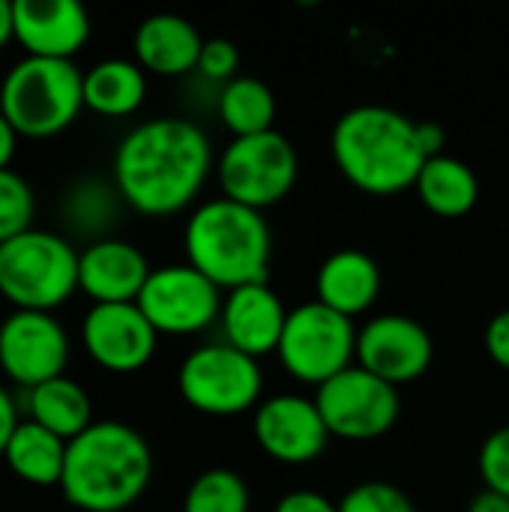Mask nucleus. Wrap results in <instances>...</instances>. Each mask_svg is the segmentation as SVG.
I'll return each instance as SVG.
<instances>
[{
	"instance_id": "obj_26",
	"label": "nucleus",
	"mask_w": 509,
	"mask_h": 512,
	"mask_svg": "<svg viewBox=\"0 0 509 512\" xmlns=\"http://www.w3.org/2000/svg\"><path fill=\"white\" fill-rule=\"evenodd\" d=\"M249 504V486L237 471L210 468L189 483L183 512H249Z\"/></svg>"
},
{
	"instance_id": "obj_2",
	"label": "nucleus",
	"mask_w": 509,
	"mask_h": 512,
	"mask_svg": "<svg viewBox=\"0 0 509 512\" xmlns=\"http://www.w3.org/2000/svg\"><path fill=\"white\" fill-rule=\"evenodd\" d=\"M153 477L147 438L117 420H99L66 444L60 492L81 512H123L141 501Z\"/></svg>"
},
{
	"instance_id": "obj_30",
	"label": "nucleus",
	"mask_w": 509,
	"mask_h": 512,
	"mask_svg": "<svg viewBox=\"0 0 509 512\" xmlns=\"http://www.w3.org/2000/svg\"><path fill=\"white\" fill-rule=\"evenodd\" d=\"M477 468L483 477V486L509 498V426L495 429L477 456Z\"/></svg>"
},
{
	"instance_id": "obj_8",
	"label": "nucleus",
	"mask_w": 509,
	"mask_h": 512,
	"mask_svg": "<svg viewBox=\"0 0 509 512\" xmlns=\"http://www.w3.org/2000/svg\"><path fill=\"white\" fill-rule=\"evenodd\" d=\"M276 357L291 378L318 390L357 363V327L351 318L309 300L288 312Z\"/></svg>"
},
{
	"instance_id": "obj_7",
	"label": "nucleus",
	"mask_w": 509,
	"mask_h": 512,
	"mask_svg": "<svg viewBox=\"0 0 509 512\" xmlns=\"http://www.w3.org/2000/svg\"><path fill=\"white\" fill-rule=\"evenodd\" d=\"M183 402L204 417H240L264 399L261 363L228 342H210L186 354L177 372Z\"/></svg>"
},
{
	"instance_id": "obj_23",
	"label": "nucleus",
	"mask_w": 509,
	"mask_h": 512,
	"mask_svg": "<svg viewBox=\"0 0 509 512\" xmlns=\"http://www.w3.org/2000/svg\"><path fill=\"white\" fill-rule=\"evenodd\" d=\"M27 420L63 438L66 444L96 423L87 390L66 375L27 390Z\"/></svg>"
},
{
	"instance_id": "obj_38",
	"label": "nucleus",
	"mask_w": 509,
	"mask_h": 512,
	"mask_svg": "<svg viewBox=\"0 0 509 512\" xmlns=\"http://www.w3.org/2000/svg\"><path fill=\"white\" fill-rule=\"evenodd\" d=\"M15 39V15H12V3L0 0V51Z\"/></svg>"
},
{
	"instance_id": "obj_6",
	"label": "nucleus",
	"mask_w": 509,
	"mask_h": 512,
	"mask_svg": "<svg viewBox=\"0 0 509 512\" xmlns=\"http://www.w3.org/2000/svg\"><path fill=\"white\" fill-rule=\"evenodd\" d=\"M78 291V252L54 231L30 228L0 243V297L15 312H54Z\"/></svg>"
},
{
	"instance_id": "obj_3",
	"label": "nucleus",
	"mask_w": 509,
	"mask_h": 512,
	"mask_svg": "<svg viewBox=\"0 0 509 512\" xmlns=\"http://www.w3.org/2000/svg\"><path fill=\"white\" fill-rule=\"evenodd\" d=\"M339 174L360 192L387 198L414 189L426 156L417 141V120L387 105L345 111L330 135Z\"/></svg>"
},
{
	"instance_id": "obj_18",
	"label": "nucleus",
	"mask_w": 509,
	"mask_h": 512,
	"mask_svg": "<svg viewBox=\"0 0 509 512\" xmlns=\"http://www.w3.org/2000/svg\"><path fill=\"white\" fill-rule=\"evenodd\" d=\"M285 324H288V309L267 282L225 291L219 327L225 336L222 342H228L231 348L255 360L276 354Z\"/></svg>"
},
{
	"instance_id": "obj_31",
	"label": "nucleus",
	"mask_w": 509,
	"mask_h": 512,
	"mask_svg": "<svg viewBox=\"0 0 509 512\" xmlns=\"http://www.w3.org/2000/svg\"><path fill=\"white\" fill-rule=\"evenodd\" d=\"M237 69H240V48L231 42V39H222V36H213V39H204V48H201V57H198V75L207 78V81H216V84H228L237 78Z\"/></svg>"
},
{
	"instance_id": "obj_24",
	"label": "nucleus",
	"mask_w": 509,
	"mask_h": 512,
	"mask_svg": "<svg viewBox=\"0 0 509 512\" xmlns=\"http://www.w3.org/2000/svg\"><path fill=\"white\" fill-rule=\"evenodd\" d=\"M6 468L27 486L51 489L63 480L66 465V441L36 426L33 420H21L15 435L9 438L3 456Z\"/></svg>"
},
{
	"instance_id": "obj_16",
	"label": "nucleus",
	"mask_w": 509,
	"mask_h": 512,
	"mask_svg": "<svg viewBox=\"0 0 509 512\" xmlns=\"http://www.w3.org/2000/svg\"><path fill=\"white\" fill-rule=\"evenodd\" d=\"M15 42L24 57L72 60L90 39V15L78 0H15Z\"/></svg>"
},
{
	"instance_id": "obj_21",
	"label": "nucleus",
	"mask_w": 509,
	"mask_h": 512,
	"mask_svg": "<svg viewBox=\"0 0 509 512\" xmlns=\"http://www.w3.org/2000/svg\"><path fill=\"white\" fill-rule=\"evenodd\" d=\"M414 192L420 195L423 207L432 216L462 219L480 201V180L468 162L444 153V156L426 159V165L420 168V177L414 183Z\"/></svg>"
},
{
	"instance_id": "obj_4",
	"label": "nucleus",
	"mask_w": 509,
	"mask_h": 512,
	"mask_svg": "<svg viewBox=\"0 0 509 512\" xmlns=\"http://www.w3.org/2000/svg\"><path fill=\"white\" fill-rule=\"evenodd\" d=\"M186 264L204 273L219 291L267 282L273 234L264 213L225 195L192 210L183 228Z\"/></svg>"
},
{
	"instance_id": "obj_28",
	"label": "nucleus",
	"mask_w": 509,
	"mask_h": 512,
	"mask_svg": "<svg viewBox=\"0 0 509 512\" xmlns=\"http://www.w3.org/2000/svg\"><path fill=\"white\" fill-rule=\"evenodd\" d=\"M33 216H36V195L30 183L12 168L0 171V243L30 231Z\"/></svg>"
},
{
	"instance_id": "obj_32",
	"label": "nucleus",
	"mask_w": 509,
	"mask_h": 512,
	"mask_svg": "<svg viewBox=\"0 0 509 512\" xmlns=\"http://www.w3.org/2000/svg\"><path fill=\"white\" fill-rule=\"evenodd\" d=\"M273 512H339V504L330 501L327 495L321 492H312V489H297V492H288L276 501Z\"/></svg>"
},
{
	"instance_id": "obj_20",
	"label": "nucleus",
	"mask_w": 509,
	"mask_h": 512,
	"mask_svg": "<svg viewBox=\"0 0 509 512\" xmlns=\"http://www.w3.org/2000/svg\"><path fill=\"white\" fill-rule=\"evenodd\" d=\"M315 294L318 303L354 321L375 306L381 294V267L360 249H339L318 267Z\"/></svg>"
},
{
	"instance_id": "obj_12",
	"label": "nucleus",
	"mask_w": 509,
	"mask_h": 512,
	"mask_svg": "<svg viewBox=\"0 0 509 512\" xmlns=\"http://www.w3.org/2000/svg\"><path fill=\"white\" fill-rule=\"evenodd\" d=\"M69 333L54 312H12L0 324V372L33 390L66 372Z\"/></svg>"
},
{
	"instance_id": "obj_29",
	"label": "nucleus",
	"mask_w": 509,
	"mask_h": 512,
	"mask_svg": "<svg viewBox=\"0 0 509 512\" xmlns=\"http://www.w3.org/2000/svg\"><path fill=\"white\" fill-rule=\"evenodd\" d=\"M339 512H420L411 495L387 480H366L348 489L339 501Z\"/></svg>"
},
{
	"instance_id": "obj_13",
	"label": "nucleus",
	"mask_w": 509,
	"mask_h": 512,
	"mask_svg": "<svg viewBox=\"0 0 509 512\" xmlns=\"http://www.w3.org/2000/svg\"><path fill=\"white\" fill-rule=\"evenodd\" d=\"M432 360L435 342L429 330L408 315H375L357 330V366L393 387L423 378Z\"/></svg>"
},
{
	"instance_id": "obj_22",
	"label": "nucleus",
	"mask_w": 509,
	"mask_h": 512,
	"mask_svg": "<svg viewBox=\"0 0 509 512\" xmlns=\"http://www.w3.org/2000/svg\"><path fill=\"white\" fill-rule=\"evenodd\" d=\"M147 72L135 60L108 57L84 72V108L99 117H129L144 105Z\"/></svg>"
},
{
	"instance_id": "obj_5",
	"label": "nucleus",
	"mask_w": 509,
	"mask_h": 512,
	"mask_svg": "<svg viewBox=\"0 0 509 512\" xmlns=\"http://www.w3.org/2000/svg\"><path fill=\"white\" fill-rule=\"evenodd\" d=\"M84 108V72L75 60L21 57L0 81V114L18 138H51Z\"/></svg>"
},
{
	"instance_id": "obj_35",
	"label": "nucleus",
	"mask_w": 509,
	"mask_h": 512,
	"mask_svg": "<svg viewBox=\"0 0 509 512\" xmlns=\"http://www.w3.org/2000/svg\"><path fill=\"white\" fill-rule=\"evenodd\" d=\"M18 426H21V420H18L15 399H12V393L0 384V456H3V450H6V444H9V438L15 435Z\"/></svg>"
},
{
	"instance_id": "obj_10",
	"label": "nucleus",
	"mask_w": 509,
	"mask_h": 512,
	"mask_svg": "<svg viewBox=\"0 0 509 512\" xmlns=\"http://www.w3.org/2000/svg\"><path fill=\"white\" fill-rule=\"evenodd\" d=\"M315 405L330 438L354 444L390 435L402 411L399 387L375 378L357 363L321 384L315 390Z\"/></svg>"
},
{
	"instance_id": "obj_9",
	"label": "nucleus",
	"mask_w": 509,
	"mask_h": 512,
	"mask_svg": "<svg viewBox=\"0 0 509 512\" xmlns=\"http://www.w3.org/2000/svg\"><path fill=\"white\" fill-rule=\"evenodd\" d=\"M216 171L225 198L264 213L291 195L300 174V159L294 144L282 132L270 129L261 135L234 138L222 150Z\"/></svg>"
},
{
	"instance_id": "obj_34",
	"label": "nucleus",
	"mask_w": 509,
	"mask_h": 512,
	"mask_svg": "<svg viewBox=\"0 0 509 512\" xmlns=\"http://www.w3.org/2000/svg\"><path fill=\"white\" fill-rule=\"evenodd\" d=\"M417 141H420V150L426 159H435V156H444V147H447V132L441 123H432V120H417Z\"/></svg>"
},
{
	"instance_id": "obj_17",
	"label": "nucleus",
	"mask_w": 509,
	"mask_h": 512,
	"mask_svg": "<svg viewBox=\"0 0 509 512\" xmlns=\"http://www.w3.org/2000/svg\"><path fill=\"white\" fill-rule=\"evenodd\" d=\"M153 267L147 255L120 237L90 240L78 252V291L93 300V306L108 303H138Z\"/></svg>"
},
{
	"instance_id": "obj_25",
	"label": "nucleus",
	"mask_w": 509,
	"mask_h": 512,
	"mask_svg": "<svg viewBox=\"0 0 509 512\" xmlns=\"http://www.w3.org/2000/svg\"><path fill=\"white\" fill-rule=\"evenodd\" d=\"M219 117L234 138H249L273 129L276 120V96L273 90L252 75H237L219 93Z\"/></svg>"
},
{
	"instance_id": "obj_36",
	"label": "nucleus",
	"mask_w": 509,
	"mask_h": 512,
	"mask_svg": "<svg viewBox=\"0 0 509 512\" xmlns=\"http://www.w3.org/2000/svg\"><path fill=\"white\" fill-rule=\"evenodd\" d=\"M18 150V132L12 129V123L0 114V171H6L15 159Z\"/></svg>"
},
{
	"instance_id": "obj_1",
	"label": "nucleus",
	"mask_w": 509,
	"mask_h": 512,
	"mask_svg": "<svg viewBox=\"0 0 509 512\" xmlns=\"http://www.w3.org/2000/svg\"><path fill=\"white\" fill-rule=\"evenodd\" d=\"M213 147L183 117H153L123 135L114 150V189L141 216L165 219L186 210L204 189Z\"/></svg>"
},
{
	"instance_id": "obj_15",
	"label": "nucleus",
	"mask_w": 509,
	"mask_h": 512,
	"mask_svg": "<svg viewBox=\"0 0 509 512\" xmlns=\"http://www.w3.org/2000/svg\"><path fill=\"white\" fill-rule=\"evenodd\" d=\"M252 435L264 456L279 465H309L330 441L315 399L279 393L264 399L252 417Z\"/></svg>"
},
{
	"instance_id": "obj_14",
	"label": "nucleus",
	"mask_w": 509,
	"mask_h": 512,
	"mask_svg": "<svg viewBox=\"0 0 509 512\" xmlns=\"http://www.w3.org/2000/svg\"><path fill=\"white\" fill-rule=\"evenodd\" d=\"M81 342L99 369L111 375H132L153 360L159 333L138 303H108L90 306L81 321Z\"/></svg>"
},
{
	"instance_id": "obj_11",
	"label": "nucleus",
	"mask_w": 509,
	"mask_h": 512,
	"mask_svg": "<svg viewBox=\"0 0 509 512\" xmlns=\"http://www.w3.org/2000/svg\"><path fill=\"white\" fill-rule=\"evenodd\" d=\"M222 291L192 264L156 267L138 297V309L159 336H195L219 321Z\"/></svg>"
},
{
	"instance_id": "obj_19",
	"label": "nucleus",
	"mask_w": 509,
	"mask_h": 512,
	"mask_svg": "<svg viewBox=\"0 0 509 512\" xmlns=\"http://www.w3.org/2000/svg\"><path fill=\"white\" fill-rule=\"evenodd\" d=\"M135 48V63L144 72L162 75V78H177L192 69H198V57L204 48V36L198 27L171 12H156L144 18L132 36Z\"/></svg>"
},
{
	"instance_id": "obj_27",
	"label": "nucleus",
	"mask_w": 509,
	"mask_h": 512,
	"mask_svg": "<svg viewBox=\"0 0 509 512\" xmlns=\"http://www.w3.org/2000/svg\"><path fill=\"white\" fill-rule=\"evenodd\" d=\"M117 189L105 186L99 180H81L69 189L63 201V216L78 234H93V240H102L108 222H114L117 213Z\"/></svg>"
},
{
	"instance_id": "obj_37",
	"label": "nucleus",
	"mask_w": 509,
	"mask_h": 512,
	"mask_svg": "<svg viewBox=\"0 0 509 512\" xmlns=\"http://www.w3.org/2000/svg\"><path fill=\"white\" fill-rule=\"evenodd\" d=\"M468 512H509V498L492 492V489H483L480 495L471 498Z\"/></svg>"
},
{
	"instance_id": "obj_33",
	"label": "nucleus",
	"mask_w": 509,
	"mask_h": 512,
	"mask_svg": "<svg viewBox=\"0 0 509 512\" xmlns=\"http://www.w3.org/2000/svg\"><path fill=\"white\" fill-rule=\"evenodd\" d=\"M483 339H486V351H489L492 363L509 372V309L498 312V315L489 321Z\"/></svg>"
}]
</instances>
